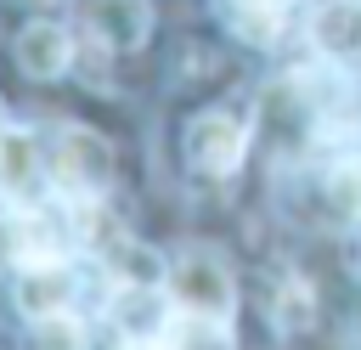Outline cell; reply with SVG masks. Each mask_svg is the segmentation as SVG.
Returning a JSON list of instances; mask_svg holds the SVG:
<instances>
[{"label": "cell", "instance_id": "cell-1", "mask_svg": "<svg viewBox=\"0 0 361 350\" xmlns=\"http://www.w3.org/2000/svg\"><path fill=\"white\" fill-rule=\"evenodd\" d=\"M164 288L175 299L180 316H203V322H231V305H237V282L231 271L203 254V248H186L169 271H164Z\"/></svg>", "mask_w": 361, "mask_h": 350}, {"label": "cell", "instance_id": "cell-2", "mask_svg": "<svg viewBox=\"0 0 361 350\" xmlns=\"http://www.w3.org/2000/svg\"><path fill=\"white\" fill-rule=\"evenodd\" d=\"M51 175L68 198H102L113 186V147L107 135L85 130V124H68L51 147Z\"/></svg>", "mask_w": 361, "mask_h": 350}, {"label": "cell", "instance_id": "cell-3", "mask_svg": "<svg viewBox=\"0 0 361 350\" xmlns=\"http://www.w3.org/2000/svg\"><path fill=\"white\" fill-rule=\"evenodd\" d=\"M243 152H248V130L231 119V113H197L192 119V130H186V164L197 169V175H209V181H226L237 164H243Z\"/></svg>", "mask_w": 361, "mask_h": 350}, {"label": "cell", "instance_id": "cell-4", "mask_svg": "<svg viewBox=\"0 0 361 350\" xmlns=\"http://www.w3.org/2000/svg\"><path fill=\"white\" fill-rule=\"evenodd\" d=\"M11 294H17V310H23L28 322H39V316H56V310L73 305L79 277H73L68 260H34V265L17 271V288H11Z\"/></svg>", "mask_w": 361, "mask_h": 350}, {"label": "cell", "instance_id": "cell-5", "mask_svg": "<svg viewBox=\"0 0 361 350\" xmlns=\"http://www.w3.org/2000/svg\"><path fill=\"white\" fill-rule=\"evenodd\" d=\"M169 305L175 299L158 282H118L113 299H107V316H113V327L124 339H158L169 327Z\"/></svg>", "mask_w": 361, "mask_h": 350}, {"label": "cell", "instance_id": "cell-6", "mask_svg": "<svg viewBox=\"0 0 361 350\" xmlns=\"http://www.w3.org/2000/svg\"><path fill=\"white\" fill-rule=\"evenodd\" d=\"M85 34L102 40L107 51H141L147 34H152V6L147 0H90Z\"/></svg>", "mask_w": 361, "mask_h": 350}, {"label": "cell", "instance_id": "cell-7", "mask_svg": "<svg viewBox=\"0 0 361 350\" xmlns=\"http://www.w3.org/2000/svg\"><path fill=\"white\" fill-rule=\"evenodd\" d=\"M0 192L11 203H34L45 192V158L28 130H0Z\"/></svg>", "mask_w": 361, "mask_h": 350}, {"label": "cell", "instance_id": "cell-8", "mask_svg": "<svg viewBox=\"0 0 361 350\" xmlns=\"http://www.w3.org/2000/svg\"><path fill=\"white\" fill-rule=\"evenodd\" d=\"M310 40L333 62H361V0H327V6H316Z\"/></svg>", "mask_w": 361, "mask_h": 350}, {"label": "cell", "instance_id": "cell-9", "mask_svg": "<svg viewBox=\"0 0 361 350\" xmlns=\"http://www.w3.org/2000/svg\"><path fill=\"white\" fill-rule=\"evenodd\" d=\"M68 62H73V34H68V28H56V23H28V28L17 34V68H23L28 79H56V73H68Z\"/></svg>", "mask_w": 361, "mask_h": 350}, {"label": "cell", "instance_id": "cell-10", "mask_svg": "<svg viewBox=\"0 0 361 350\" xmlns=\"http://www.w3.org/2000/svg\"><path fill=\"white\" fill-rule=\"evenodd\" d=\"M327 203L338 220H361V152H350L327 169Z\"/></svg>", "mask_w": 361, "mask_h": 350}, {"label": "cell", "instance_id": "cell-11", "mask_svg": "<svg viewBox=\"0 0 361 350\" xmlns=\"http://www.w3.org/2000/svg\"><path fill=\"white\" fill-rule=\"evenodd\" d=\"M28 350H85V322L73 310H56V316H39L28 327Z\"/></svg>", "mask_w": 361, "mask_h": 350}, {"label": "cell", "instance_id": "cell-12", "mask_svg": "<svg viewBox=\"0 0 361 350\" xmlns=\"http://www.w3.org/2000/svg\"><path fill=\"white\" fill-rule=\"evenodd\" d=\"M276 322H282V327H310V322H316V310H310V288H305V282H288V288H282V310H276Z\"/></svg>", "mask_w": 361, "mask_h": 350}, {"label": "cell", "instance_id": "cell-13", "mask_svg": "<svg viewBox=\"0 0 361 350\" xmlns=\"http://www.w3.org/2000/svg\"><path fill=\"white\" fill-rule=\"evenodd\" d=\"M124 350H175V344H169V339H164V333H158V339H130V344H124Z\"/></svg>", "mask_w": 361, "mask_h": 350}, {"label": "cell", "instance_id": "cell-14", "mask_svg": "<svg viewBox=\"0 0 361 350\" xmlns=\"http://www.w3.org/2000/svg\"><path fill=\"white\" fill-rule=\"evenodd\" d=\"M23 6H51V0H23Z\"/></svg>", "mask_w": 361, "mask_h": 350}, {"label": "cell", "instance_id": "cell-15", "mask_svg": "<svg viewBox=\"0 0 361 350\" xmlns=\"http://www.w3.org/2000/svg\"><path fill=\"white\" fill-rule=\"evenodd\" d=\"M248 6H276V0H248Z\"/></svg>", "mask_w": 361, "mask_h": 350}]
</instances>
